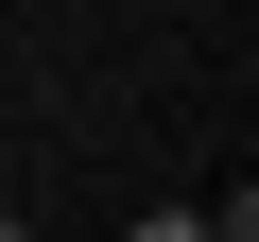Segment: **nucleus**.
I'll return each instance as SVG.
<instances>
[{"mask_svg":"<svg viewBox=\"0 0 259 242\" xmlns=\"http://www.w3.org/2000/svg\"><path fill=\"white\" fill-rule=\"evenodd\" d=\"M121 242H225V225H207V208H139Z\"/></svg>","mask_w":259,"mask_h":242,"instance_id":"1","label":"nucleus"},{"mask_svg":"<svg viewBox=\"0 0 259 242\" xmlns=\"http://www.w3.org/2000/svg\"><path fill=\"white\" fill-rule=\"evenodd\" d=\"M0 242H35V225H18V208H0Z\"/></svg>","mask_w":259,"mask_h":242,"instance_id":"2","label":"nucleus"}]
</instances>
